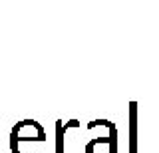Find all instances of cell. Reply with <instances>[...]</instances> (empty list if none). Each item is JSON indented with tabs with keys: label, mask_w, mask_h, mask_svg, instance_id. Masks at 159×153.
Masks as SVG:
<instances>
[{
	"label": "cell",
	"mask_w": 159,
	"mask_h": 153,
	"mask_svg": "<svg viewBox=\"0 0 159 153\" xmlns=\"http://www.w3.org/2000/svg\"><path fill=\"white\" fill-rule=\"evenodd\" d=\"M44 139H46V131L42 129V125L34 119H24V121H18L16 125L12 127V133H10V147L16 149L24 141L42 143Z\"/></svg>",
	"instance_id": "obj_1"
},
{
	"label": "cell",
	"mask_w": 159,
	"mask_h": 153,
	"mask_svg": "<svg viewBox=\"0 0 159 153\" xmlns=\"http://www.w3.org/2000/svg\"><path fill=\"white\" fill-rule=\"evenodd\" d=\"M111 137H99L92 139L86 147V153H116V127H109Z\"/></svg>",
	"instance_id": "obj_2"
},
{
	"label": "cell",
	"mask_w": 159,
	"mask_h": 153,
	"mask_svg": "<svg viewBox=\"0 0 159 153\" xmlns=\"http://www.w3.org/2000/svg\"><path fill=\"white\" fill-rule=\"evenodd\" d=\"M58 153H62V121H58Z\"/></svg>",
	"instance_id": "obj_3"
}]
</instances>
